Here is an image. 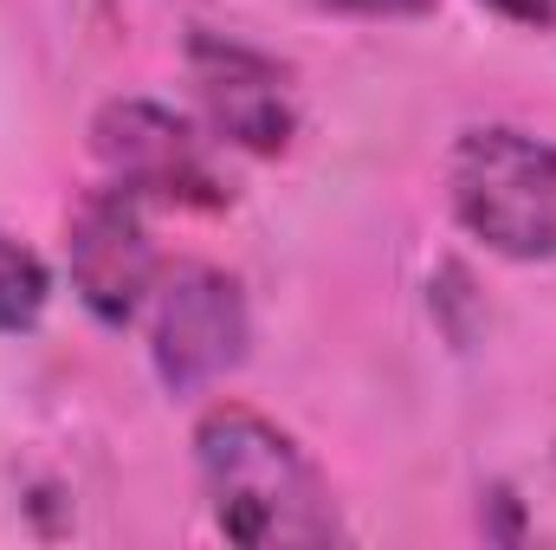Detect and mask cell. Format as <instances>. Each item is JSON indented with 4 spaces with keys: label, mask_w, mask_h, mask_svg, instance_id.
Instances as JSON below:
<instances>
[{
    "label": "cell",
    "mask_w": 556,
    "mask_h": 550,
    "mask_svg": "<svg viewBox=\"0 0 556 550\" xmlns=\"http://www.w3.org/2000/svg\"><path fill=\"white\" fill-rule=\"evenodd\" d=\"M453 214L505 260L556 253V149L525 130H466L453 149Z\"/></svg>",
    "instance_id": "2"
},
{
    "label": "cell",
    "mask_w": 556,
    "mask_h": 550,
    "mask_svg": "<svg viewBox=\"0 0 556 550\" xmlns=\"http://www.w3.org/2000/svg\"><path fill=\"white\" fill-rule=\"evenodd\" d=\"M492 13H505V20H518V26H556V0H485Z\"/></svg>",
    "instance_id": "8"
},
{
    "label": "cell",
    "mask_w": 556,
    "mask_h": 550,
    "mask_svg": "<svg viewBox=\"0 0 556 550\" xmlns=\"http://www.w3.org/2000/svg\"><path fill=\"white\" fill-rule=\"evenodd\" d=\"M155 376L188 396L220 383L240 357H247V298L240 285L214 266H181L155 291Z\"/></svg>",
    "instance_id": "3"
},
{
    "label": "cell",
    "mask_w": 556,
    "mask_h": 550,
    "mask_svg": "<svg viewBox=\"0 0 556 550\" xmlns=\"http://www.w3.org/2000/svg\"><path fill=\"white\" fill-rule=\"evenodd\" d=\"M194 59V85H201V104L214 117V130L253 155H278L291 142V98H285V72H278L266 52L240 46V39H214L201 33L188 46Z\"/></svg>",
    "instance_id": "6"
},
{
    "label": "cell",
    "mask_w": 556,
    "mask_h": 550,
    "mask_svg": "<svg viewBox=\"0 0 556 550\" xmlns=\"http://www.w3.org/2000/svg\"><path fill=\"white\" fill-rule=\"evenodd\" d=\"M65 266L72 291L98 324H130L142 298L155 291V247L142 227V208L130 188H98L78 201L72 227H65Z\"/></svg>",
    "instance_id": "5"
},
{
    "label": "cell",
    "mask_w": 556,
    "mask_h": 550,
    "mask_svg": "<svg viewBox=\"0 0 556 550\" xmlns=\"http://www.w3.org/2000/svg\"><path fill=\"white\" fill-rule=\"evenodd\" d=\"M194 466L214 505V525L233 545L278 550V545H324L337 538L330 492L304 447L253 409H207L194 427Z\"/></svg>",
    "instance_id": "1"
},
{
    "label": "cell",
    "mask_w": 556,
    "mask_h": 550,
    "mask_svg": "<svg viewBox=\"0 0 556 550\" xmlns=\"http://www.w3.org/2000/svg\"><path fill=\"white\" fill-rule=\"evenodd\" d=\"M91 149H98V162L111 168V182L130 188V195L181 201V208H214V201H220V182H214V168H207L201 137H194L175 111H162V104H149V98H117V104H104V111L91 117Z\"/></svg>",
    "instance_id": "4"
},
{
    "label": "cell",
    "mask_w": 556,
    "mask_h": 550,
    "mask_svg": "<svg viewBox=\"0 0 556 550\" xmlns=\"http://www.w3.org/2000/svg\"><path fill=\"white\" fill-rule=\"evenodd\" d=\"M46 311V266L20 240L0 234V330H33Z\"/></svg>",
    "instance_id": "7"
},
{
    "label": "cell",
    "mask_w": 556,
    "mask_h": 550,
    "mask_svg": "<svg viewBox=\"0 0 556 550\" xmlns=\"http://www.w3.org/2000/svg\"><path fill=\"white\" fill-rule=\"evenodd\" d=\"M324 7H343V13H415L427 0H324Z\"/></svg>",
    "instance_id": "9"
}]
</instances>
